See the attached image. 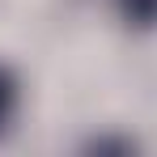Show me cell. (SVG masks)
Returning <instances> with one entry per match:
<instances>
[{"label": "cell", "mask_w": 157, "mask_h": 157, "mask_svg": "<svg viewBox=\"0 0 157 157\" xmlns=\"http://www.w3.org/2000/svg\"><path fill=\"white\" fill-rule=\"evenodd\" d=\"M110 4L123 17V26H132V30H153L157 26V0H110Z\"/></svg>", "instance_id": "6da1fadb"}, {"label": "cell", "mask_w": 157, "mask_h": 157, "mask_svg": "<svg viewBox=\"0 0 157 157\" xmlns=\"http://www.w3.org/2000/svg\"><path fill=\"white\" fill-rule=\"evenodd\" d=\"M13 110H17V77L0 64V128L13 119Z\"/></svg>", "instance_id": "7a4b0ae2"}]
</instances>
